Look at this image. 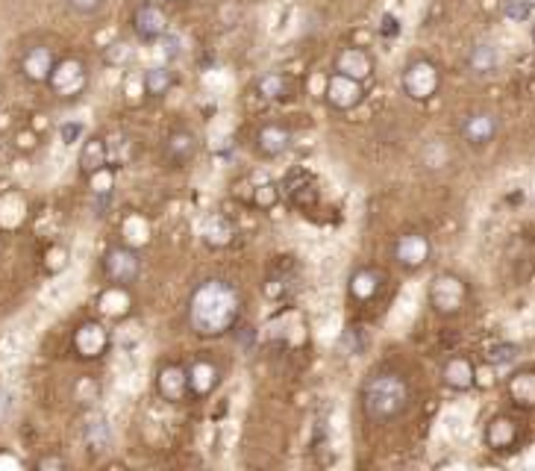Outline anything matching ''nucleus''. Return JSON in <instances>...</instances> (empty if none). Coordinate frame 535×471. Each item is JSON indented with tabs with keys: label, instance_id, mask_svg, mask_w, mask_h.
<instances>
[{
	"label": "nucleus",
	"instance_id": "nucleus-1",
	"mask_svg": "<svg viewBox=\"0 0 535 471\" xmlns=\"http://www.w3.org/2000/svg\"><path fill=\"white\" fill-rule=\"evenodd\" d=\"M242 318V294L233 283L210 277L197 283L188 298V324L197 336L218 339L226 336Z\"/></svg>",
	"mask_w": 535,
	"mask_h": 471
},
{
	"label": "nucleus",
	"instance_id": "nucleus-2",
	"mask_svg": "<svg viewBox=\"0 0 535 471\" xmlns=\"http://www.w3.org/2000/svg\"><path fill=\"white\" fill-rule=\"evenodd\" d=\"M412 404V389L398 371H376L359 389V407L374 425L398 421Z\"/></svg>",
	"mask_w": 535,
	"mask_h": 471
},
{
	"label": "nucleus",
	"instance_id": "nucleus-3",
	"mask_svg": "<svg viewBox=\"0 0 535 471\" xmlns=\"http://www.w3.org/2000/svg\"><path fill=\"white\" fill-rule=\"evenodd\" d=\"M468 283H465L459 274L453 271H441L435 274V277L430 280V289H427V301L435 316L441 318H453L459 316V312L465 310V303H468Z\"/></svg>",
	"mask_w": 535,
	"mask_h": 471
},
{
	"label": "nucleus",
	"instance_id": "nucleus-4",
	"mask_svg": "<svg viewBox=\"0 0 535 471\" xmlns=\"http://www.w3.org/2000/svg\"><path fill=\"white\" fill-rule=\"evenodd\" d=\"M400 88L409 101L427 103L441 88V68L432 59H412L400 71Z\"/></svg>",
	"mask_w": 535,
	"mask_h": 471
},
{
	"label": "nucleus",
	"instance_id": "nucleus-5",
	"mask_svg": "<svg viewBox=\"0 0 535 471\" xmlns=\"http://www.w3.org/2000/svg\"><path fill=\"white\" fill-rule=\"evenodd\" d=\"M201 147H203L201 136H197L192 127H174L171 133H165V139L160 145V156H162L165 169L180 171L201 156Z\"/></svg>",
	"mask_w": 535,
	"mask_h": 471
},
{
	"label": "nucleus",
	"instance_id": "nucleus-6",
	"mask_svg": "<svg viewBox=\"0 0 535 471\" xmlns=\"http://www.w3.org/2000/svg\"><path fill=\"white\" fill-rule=\"evenodd\" d=\"M103 274L112 286L130 289L133 283L142 277V253L133 244H112L103 253Z\"/></svg>",
	"mask_w": 535,
	"mask_h": 471
},
{
	"label": "nucleus",
	"instance_id": "nucleus-7",
	"mask_svg": "<svg viewBox=\"0 0 535 471\" xmlns=\"http://www.w3.org/2000/svg\"><path fill=\"white\" fill-rule=\"evenodd\" d=\"M47 86H51V92L59 101H74V97H80L88 88V71L83 59H74V56L56 59L54 71L47 77Z\"/></svg>",
	"mask_w": 535,
	"mask_h": 471
},
{
	"label": "nucleus",
	"instance_id": "nucleus-8",
	"mask_svg": "<svg viewBox=\"0 0 535 471\" xmlns=\"http://www.w3.org/2000/svg\"><path fill=\"white\" fill-rule=\"evenodd\" d=\"M133 36L142 45H160V38L168 33V12L160 0H142L130 15Z\"/></svg>",
	"mask_w": 535,
	"mask_h": 471
},
{
	"label": "nucleus",
	"instance_id": "nucleus-9",
	"mask_svg": "<svg viewBox=\"0 0 535 471\" xmlns=\"http://www.w3.org/2000/svg\"><path fill=\"white\" fill-rule=\"evenodd\" d=\"M324 101L335 112H350L365 101V83L353 80V77L330 71V77H326V86H324Z\"/></svg>",
	"mask_w": 535,
	"mask_h": 471
},
{
	"label": "nucleus",
	"instance_id": "nucleus-10",
	"mask_svg": "<svg viewBox=\"0 0 535 471\" xmlns=\"http://www.w3.org/2000/svg\"><path fill=\"white\" fill-rule=\"evenodd\" d=\"M500 133V118L489 110H473L459 121V136L468 147H489Z\"/></svg>",
	"mask_w": 535,
	"mask_h": 471
},
{
	"label": "nucleus",
	"instance_id": "nucleus-11",
	"mask_svg": "<svg viewBox=\"0 0 535 471\" xmlns=\"http://www.w3.org/2000/svg\"><path fill=\"white\" fill-rule=\"evenodd\" d=\"M71 348L80 359H101L106 357V351L112 348V336H109V330L101 321L92 318V321H83L80 327L74 330Z\"/></svg>",
	"mask_w": 535,
	"mask_h": 471
},
{
	"label": "nucleus",
	"instance_id": "nucleus-12",
	"mask_svg": "<svg viewBox=\"0 0 535 471\" xmlns=\"http://www.w3.org/2000/svg\"><path fill=\"white\" fill-rule=\"evenodd\" d=\"M391 257L394 262L400 265L406 271H418L424 265L430 262L432 257V244L424 233H403L394 239V248H391Z\"/></svg>",
	"mask_w": 535,
	"mask_h": 471
},
{
	"label": "nucleus",
	"instance_id": "nucleus-13",
	"mask_svg": "<svg viewBox=\"0 0 535 471\" xmlns=\"http://www.w3.org/2000/svg\"><path fill=\"white\" fill-rule=\"evenodd\" d=\"M333 71L353 77V80H359V83H368L374 77V56L365 51V47H356V45L342 47L333 59Z\"/></svg>",
	"mask_w": 535,
	"mask_h": 471
},
{
	"label": "nucleus",
	"instance_id": "nucleus-14",
	"mask_svg": "<svg viewBox=\"0 0 535 471\" xmlns=\"http://www.w3.org/2000/svg\"><path fill=\"white\" fill-rule=\"evenodd\" d=\"M185 377H188V395L210 398L218 389V383H221V368H218L212 359L197 357L194 362H188L185 366Z\"/></svg>",
	"mask_w": 535,
	"mask_h": 471
},
{
	"label": "nucleus",
	"instance_id": "nucleus-15",
	"mask_svg": "<svg viewBox=\"0 0 535 471\" xmlns=\"http://www.w3.org/2000/svg\"><path fill=\"white\" fill-rule=\"evenodd\" d=\"M156 392L168 404H180L188 398V377H185V366L180 362H162L160 371H156Z\"/></svg>",
	"mask_w": 535,
	"mask_h": 471
},
{
	"label": "nucleus",
	"instance_id": "nucleus-16",
	"mask_svg": "<svg viewBox=\"0 0 535 471\" xmlns=\"http://www.w3.org/2000/svg\"><path fill=\"white\" fill-rule=\"evenodd\" d=\"M518 436H521V427H518V421H514L512 416H494L482 430V442L491 450L514 448V445H518Z\"/></svg>",
	"mask_w": 535,
	"mask_h": 471
},
{
	"label": "nucleus",
	"instance_id": "nucleus-17",
	"mask_svg": "<svg viewBox=\"0 0 535 471\" xmlns=\"http://www.w3.org/2000/svg\"><path fill=\"white\" fill-rule=\"evenodd\" d=\"M465 65H468V71L473 77H491L500 71L503 54L494 42H477L468 51V56H465Z\"/></svg>",
	"mask_w": 535,
	"mask_h": 471
},
{
	"label": "nucleus",
	"instance_id": "nucleus-18",
	"mask_svg": "<svg viewBox=\"0 0 535 471\" xmlns=\"http://www.w3.org/2000/svg\"><path fill=\"white\" fill-rule=\"evenodd\" d=\"M441 383L450 392H471L477 383V366L468 357H450L441 366Z\"/></svg>",
	"mask_w": 535,
	"mask_h": 471
},
{
	"label": "nucleus",
	"instance_id": "nucleus-19",
	"mask_svg": "<svg viewBox=\"0 0 535 471\" xmlns=\"http://www.w3.org/2000/svg\"><path fill=\"white\" fill-rule=\"evenodd\" d=\"M292 147V130L283 124H265L256 133V153L265 156V160H276Z\"/></svg>",
	"mask_w": 535,
	"mask_h": 471
},
{
	"label": "nucleus",
	"instance_id": "nucleus-20",
	"mask_svg": "<svg viewBox=\"0 0 535 471\" xmlns=\"http://www.w3.org/2000/svg\"><path fill=\"white\" fill-rule=\"evenodd\" d=\"M56 65V56L47 45H36L21 56V74L27 77L29 83H47Z\"/></svg>",
	"mask_w": 535,
	"mask_h": 471
},
{
	"label": "nucleus",
	"instance_id": "nucleus-21",
	"mask_svg": "<svg viewBox=\"0 0 535 471\" xmlns=\"http://www.w3.org/2000/svg\"><path fill=\"white\" fill-rule=\"evenodd\" d=\"M285 198H289L297 210H309V206L318 203V186L306 171H294L289 180L283 183Z\"/></svg>",
	"mask_w": 535,
	"mask_h": 471
},
{
	"label": "nucleus",
	"instance_id": "nucleus-22",
	"mask_svg": "<svg viewBox=\"0 0 535 471\" xmlns=\"http://www.w3.org/2000/svg\"><path fill=\"white\" fill-rule=\"evenodd\" d=\"M383 283H385V274L376 271V269H356L350 274V283H348V292L353 301H374L376 294L383 292Z\"/></svg>",
	"mask_w": 535,
	"mask_h": 471
},
{
	"label": "nucleus",
	"instance_id": "nucleus-23",
	"mask_svg": "<svg viewBox=\"0 0 535 471\" xmlns=\"http://www.w3.org/2000/svg\"><path fill=\"white\" fill-rule=\"evenodd\" d=\"M506 392L514 407L535 409V368H521L506 380Z\"/></svg>",
	"mask_w": 535,
	"mask_h": 471
},
{
	"label": "nucleus",
	"instance_id": "nucleus-24",
	"mask_svg": "<svg viewBox=\"0 0 535 471\" xmlns=\"http://www.w3.org/2000/svg\"><path fill=\"white\" fill-rule=\"evenodd\" d=\"M109 165V145L101 136H88L80 147V171L83 177H95Z\"/></svg>",
	"mask_w": 535,
	"mask_h": 471
},
{
	"label": "nucleus",
	"instance_id": "nucleus-25",
	"mask_svg": "<svg viewBox=\"0 0 535 471\" xmlns=\"http://www.w3.org/2000/svg\"><path fill=\"white\" fill-rule=\"evenodd\" d=\"M177 74L171 65H151L142 71V88L147 97H165L174 88Z\"/></svg>",
	"mask_w": 535,
	"mask_h": 471
},
{
	"label": "nucleus",
	"instance_id": "nucleus-26",
	"mask_svg": "<svg viewBox=\"0 0 535 471\" xmlns=\"http://www.w3.org/2000/svg\"><path fill=\"white\" fill-rule=\"evenodd\" d=\"M256 92H259V97H265V101H271V103H285L292 97L294 86H292V80L285 74L268 71V74L259 77V80H256Z\"/></svg>",
	"mask_w": 535,
	"mask_h": 471
},
{
	"label": "nucleus",
	"instance_id": "nucleus-27",
	"mask_svg": "<svg viewBox=\"0 0 535 471\" xmlns=\"http://www.w3.org/2000/svg\"><path fill=\"white\" fill-rule=\"evenodd\" d=\"M233 236H235L233 224L226 221L224 215H210V219H206V224H203V242H206V248L221 251V248H226V244L233 242Z\"/></svg>",
	"mask_w": 535,
	"mask_h": 471
},
{
	"label": "nucleus",
	"instance_id": "nucleus-28",
	"mask_svg": "<svg viewBox=\"0 0 535 471\" xmlns=\"http://www.w3.org/2000/svg\"><path fill=\"white\" fill-rule=\"evenodd\" d=\"M86 445L95 450V454H103L112 445V430H109L103 416H92L86 421Z\"/></svg>",
	"mask_w": 535,
	"mask_h": 471
},
{
	"label": "nucleus",
	"instance_id": "nucleus-29",
	"mask_svg": "<svg viewBox=\"0 0 535 471\" xmlns=\"http://www.w3.org/2000/svg\"><path fill=\"white\" fill-rule=\"evenodd\" d=\"M518 357H521V345H514V342H494V345H489V351H485V362L494 368L512 366Z\"/></svg>",
	"mask_w": 535,
	"mask_h": 471
},
{
	"label": "nucleus",
	"instance_id": "nucleus-30",
	"mask_svg": "<svg viewBox=\"0 0 535 471\" xmlns=\"http://www.w3.org/2000/svg\"><path fill=\"white\" fill-rule=\"evenodd\" d=\"M103 62L109 68H127L136 62V47L130 42H124V38H118L109 47H103Z\"/></svg>",
	"mask_w": 535,
	"mask_h": 471
},
{
	"label": "nucleus",
	"instance_id": "nucleus-31",
	"mask_svg": "<svg viewBox=\"0 0 535 471\" xmlns=\"http://www.w3.org/2000/svg\"><path fill=\"white\" fill-rule=\"evenodd\" d=\"M503 15L514 24H527L535 15V0H506L503 4Z\"/></svg>",
	"mask_w": 535,
	"mask_h": 471
},
{
	"label": "nucleus",
	"instance_id": "nucleus-32",
	"mask_svg": "<svg viewBox=\"0 0 535 471\" xmlns=\"http://www.w3.org/2000/svg\"><path fill=\"white\" fill-rule=\"evenodd\" d=\"M106 4H109V0H65V9H68V12H74V15L88 18V15L103 12Z\"/></svg>",
	"mask_w": 535,
	"mask_h": 471
},
{
	"label": "nucleus",
	"instance_id": "nucleus-33",
	"mask_svg": "<svg viewBox=\"0 0 535 471\" xmlns=\"http://www.w3.org/2000/svg\"><path fill=\"white\" fill-rule=\"evenodd\" d=\"M160 45H162V54H165V59H168V65H171L174 59L183 56V38L177 36V33H171V29H168V33L160 38Z\"/></svg>",
	"mask_w": 535,
	"mask_h": 471
},
{
	"label": "nucleus",
	"instance_id": "nucleus-34",
	"mask_svg": "<svg viewBox=\"0 0 535 471\" xmlns=\"http://www.w3.org/2000/svg\"><path fill=\"white\" fill-rule=\"evenodd\" d=\"M83 130H86V127H83L80 121H68V124L59 127V136H62L65 145H74V142H80Z\"/></svg>",
	"mask_w": 535,
	"mask_h": 471
},
{
	"label": "nucleus",
	"instance_id": "nucleus-35",
	"mask_svg": "<svg viewBox=\"0 0 535 471\" xmlns=\"http://www.w3.org/2000/svg\"><path fill=\"white\" fill-rule=\"evenodd\" d=\"M473 386H482V389H491L494 386V366L485 362V368H477V383Z\"/></svg>",
	"mask_w": 535,
	"mask_h": 471
},
{
	"label": "nucleus",
	"instance_id": "nucleus-36",
	"mask_svg": "<svg viewBox=\"0 0 535 471\" xmlns=\"http://www.w3.org/2000/svg\"><path fill=\"white\" fill-rule=\"evenodd\" d=\"M36 468H65V459L62 457H45V459H38L36 463Z\"/></svg>",
	"mask_w": 535,
	"mask_h": 471
},
{
	"label": "nucleus",
	"instance_id": "nucleus-37",
	"mask_svg": "<svg viewBox=\"0 0 535 471\" xmlns=\"http://www.w3.org/2000/svg\"><path fill=\"white\" fill-rule=\"evenodd\" d=\"M9 409H12V398H9L6 389H0V418H6Z\"/></svg>",
	"mask_w": 535,
	"mask_h": 471
},
{
	"label": "nucleus",
	"instance_id": "nucleus-38",
	"mask_svg": "<svg viewBox=\"0 0 535 471\" xmlns=\"http://www.w3.org/2000/svg\"><path fill=\"white\" fill-rule=\"evenodd\" d=\"M383 33H385V36H394V33H398V18H394V15H385V18H383Z\"/></svg>",
	"mask_w": 535,
	"mask_h": 471
},
{
	"label": "nucleus",
	"instance_id": "nucleus-39",
	"mask_svg": "<svg viewBox=\"0 0 535 471\" xmlns=\"http://www.w3.org/2000/svg\"><path fill=\"white\" fill-rule=\"evenodd\" d=\"M160 4H171V6H180V4H185V0H160Z\"/></svg>",
	"mask_w": 535,
	"mask_h": 471
},
{
	"label": "nucleus",
	"instance_id": "nucleus-40",
	"mask_svg": "<svg viewBox=\"0 0 535 471\" xmlns=\"http://www.w3.org/2000/svg\"><path fill=\"white\" fill-rule=\"evenodd\" d=\"M530 36H532V45H535V24H532V29H530Z\"/></svg>",
	"mask_w": 535,
	"mask_h": 471
}]
</instances>
